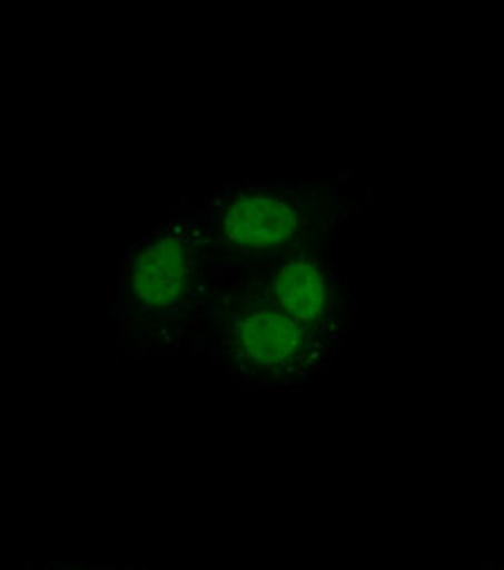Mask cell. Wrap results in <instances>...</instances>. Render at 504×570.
<instances>
[{
    "instance_id": "1",
    "label": "cell",
    "mask_w": 504,
    "mask_h": 570,
    "mask_svg": "<svg viewBox=\"0 0 504 570\" xmlns=\"http://www.w3.org/2000/svg\"><path fill=\"white\" fill-rule=\"evenodd\" d=\"M218 263L191 195L122 255L112 283V342L127 361L199 355Z\"/></svg>"
},
{
    "instance_id": "2",
    "label": "cell",
    "mask_w": 504,
    "mask_h": 570,
    "mask_svg": "<svg viewBox=\"0 0 504 570\" xmlns=\"http://www.w3.org/2000/svg\"><path fill=\"white\" fill-rule=\"evenodd\" d=\"M215 263L250 269L316 242H334L369 202L353 174L334 178H248L191 195Z\"/></svg>"
},
{
    "instance_id": "3",
    "label": "cell",
    "mask_w": 504,
    "mask_h": 570,
    "mask_svg": "<svg viewBox=\"0 0 504 570\" xmlns=\"http://www.w3.org/2000/svg\"><path fill=\"white\" fill-rule=\"evenodd\" d=\"M339 348L218 267L199 355L231 382L257 393L302 389Z\"/></svg>"
},
{
    "instance_id": "4",
    "label": "cell",
    "mask_w": 504,
    "mask_h": 570,
    "mask_svg": "<svg viewBox=\"0 0 504 570\" xmlns=\"http://www.w3.org/2000/svg\"><path fill=\"white\" fill-rule=\"evenodd\" d=\"M225 272L334 344L344 346L348 340L359 297L334 255V242H316L259 267Z\"/></svg>"
},
{
    "instance_id": "5",
    "label": "cell",
    "mask_w": 504,
    "mask_h": 570,
    "mask_svg": "<svg viewBox=\"0 0 504 570\" xmlns=\"http://www.w3.org/2000/svg\"><path fill=\"white\" fill-rule=\"evenodd\" d=\"M19 570H91L85 561H27Z\"/></svg>"
},
{
    "instance_id": "6",
    "label": "cell",
    "mask_w": 504,
    "mask_h": 570,
    "mask_svg": "<svg viewBox=\"0 0 504 570\" xmlns=\"http://www.w3.org/2000/svg\"><path fill=\"white\" fill-rule=\"evenodd\" d=\"M91 570H161L152 566H115V563H91Z\"/></svg>"
},
{
    "instance_id": "7",
    "label": "cell",
    "mask_w": 504,
    "mask_h": 570,
    "mask_svg": "<svg viewBox=\"0 0 504 570\" xmlns=\"http://www.w3.org/2000/svg\"><path fill=\"white\" fill-rule=\"evenodd\" d=\"M488 570H504V561H500V563H495V566H491Z\"/></svg>"
}]
</instances>
